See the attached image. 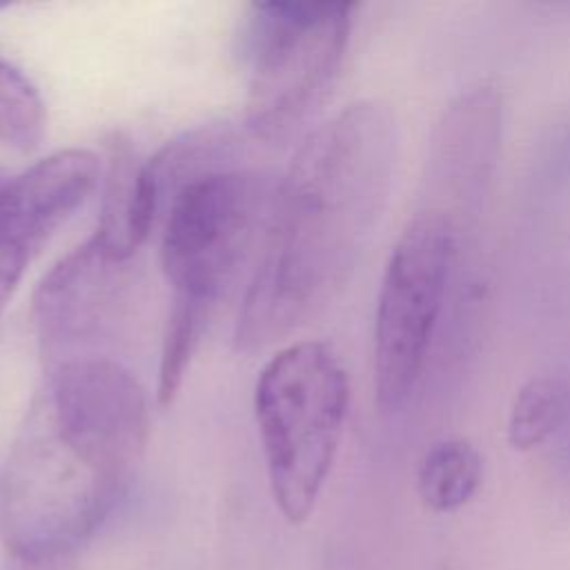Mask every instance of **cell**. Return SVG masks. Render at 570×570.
Masks as SVG:
<instances>
[{"mask_svg": "<svg viewBox=\"0 0 570 570\" xmlns=\"http://www.w3.org/2000/svg\"><path fill=\"white\" fill-rule=\"evenodd\" d=\"M396 154V118L381 100L352 102L307 134L272 194L234 334L240 352L285 338L345 287L383 218Z\"/></svg>", "mask_w": 570, "mask_h": 570, "instance_id": "cell-1", "label": "cell"}, {"mask_svg": "<svg viewBox=\"0 0 570 570\" xmlns=\"http://www.w3.org/2000/svg\"><path fill=\"white\" fill-rule=\"evenodd\" d=\"M147 396L100 356L49 367L0 476V537L13 559H65L116 508L142 459Z\"/></svg>", "mask_w": 570, "mask_h": 570, "instance_id": "cell-2", "label": "cell"}, {"mask_svg": "<svg viewBox=\"0 0 570 570\" xmlns=\"http://www.w3.org/2000/svg\"><path fill=\"white\" fill-rule=\"evenodd\" d=\"M274 189L236 163L183 180L165 200L160 267L171 287L158 361V403L178 394L212 314L265 229Z\"/></svg>", "mask_w": 570, "mask_h": 570, "instance_id": "cell-3", "label": "cell"}, {"mask_svg": "<svg viewBox=\"0 0 570 570\" xmlns=\"http://www.w3.org/2000/svg\"><path fill=\"white\" fill-rule=\"evenodd\" d=\"M347 410L350 379L327 343H292L261 370L254 414L269 488L289 523L312 514L334 465Z\"/></svg>", "mask_w": 570, "mask_h": 570, "instance_id": "cell-4", "label": "cell"}, {"mask_svg": "<svg viewBox=\"0 0 570 570\" xmlns=\"http://www.w3.org/2000/svg\"><path fill=\"white\" fill-rule=\"evenodd\" d=\"M352 2H254L240 27L245 129L287 138L325 100L345 60Z\"/></svg>", "mask_w": 570, "mask_h": 570, "instance_id": "cell-5", "label": "cell"}, {"mask_svg": "<svg viewBox=\"0 0 570 570\" xmlns=\"http://www.w3.org/2000/svg\"><path fill=\"white\" fill-rule=\"evenodd\" d=\"M463 227L441 209L419 205L401 229L374 312V396L394 412L416 390L456 269Z\"/></svg>", "mask_w": 570, "mask_h": 570, "instance_id": "cell-6", "label": "cell"}, {"mask_svg": "<svg viewBox=\"0 0 570 570\" xmlns=\"http://www.w3.org/2000/svg\"><path fill=\"white\" fill-rule=\"evenodd\" d=\"M129 274L131 261L94 236L49 269L33 296V323L49 367L85 358L82 350L102 338L125 305Z\"/></svg>", "mask_w": 570, "mask_h": 570, "instance_id": "cell-7", "label": "cell"}, {"mask_svg": "<svg viewBox=\"0 0 570 570\" xmlns=\"http://www.w3.org/2000/svg\"><path fill=\"white\" fill-rule=\"evenodd\" d=\"M501 134L503 96L494 85L483 82L456 96L430 138L421 205L472 229L497 169Z\"/></svg>", "mask_w": 570, "mask_h": 570, "instance_id": "cell-8", "label": "cell"}, {"mask_svg": "<svg viewBox=\"0 0 570 570\" xmlns=\"http://www.w3.org/2000/svg\"><path fill=\"white\" fill-rule=\"evenodd\" d=\"M89 149H60L0 183V309L24 269L98 185Z\"/></svg>", "mask_w": 570, "mask_h": 570, "instance_id": "cell-9", "label": "cell"}, {"mask_svg": "<svg viewBox=\"0 0 570 570\" xmlns=\"http://www.w3.org/2000/svg\"><path fill=\"white\" fill-rule=\"evenodd\" d=\"M160 209L163 200L147 160L136 158L127 142L114 140L102 178L100 216L91 236L111 254L131 261L147 240Z\"/></svg>", "mask_w": 570, "mask_h": 570, "instance_id": "cell-10", "label": "cell"}, {"mask_svg": "<svg viewBox=\"0 0 570 570\" xmlns=\"http://www.w3.org/2000/svg\"><path fill=\"white\" fill-rule=\"evenodd\" d=\"M483 483V456L461 436L432 443L419 461L416 492L432 512H454L463 508Z\"/></svg>", "mask_w": 570, "mask_h": 570, "instance_id": "cell-11", "label": "cell"}, {"mask_svg": "<svg viewBox=\"0 0 570 570\" xmlns=\"http://www.w3.org/2000/svg\"><path fill=\"white\" fill-rule=\"evenodd\" d=\"M570 416V387L561 376L525 381L512 399L505 436L512 450L530 452L552 439Z\"/></svg>", "mask_w": 570, "mask_h": 570, "instance_id": "cell-12", "label": "cell"}, {"mask_svg": "<svg viewBox=\"0 0 570 570\" xmlns=\"http://www.w3.org/2000/svg\"><path fill=\"white\" fill-rule=\"evenodd\" d=\"M47 129L45 102L38 87L0 56V142L20 154L40 147Z\"/></svg>", "mask_w": 570, "mask_h": 570, "instance_id": "cell-13", "label": "cell"}, {"mask_svg": "<svg viewBox=\"0 0 570 570\" xmlns=\"http://www.w3.org/2000/svg\"><path fill=\"white\" fill-rule=\"evenodd\" d=\"M541 160L543 178L552 189L570 180V111L554 125Z\"/></svg>", "mask_w": 570, "mask_h": 570, "instance_id": "cell-14", "label": "cell"}, {"mask_svg": "<svg viewBox=\"0 0 570 570\" xmlns=\"http://www.w3.org/2000/svg\"><path fill=\"white\" fill-rule=\"evenodd\" d=\"M71 557L65 559H45V561H29V559H13L9 561L7 570H71Z\"/></svg>", "mask_w": 570, "mask_h": 570, "instance_id": "cell-15", "label": "cell"}, {"mask_svg": "<svg viewBox=\"0 0 570 570\" xmlns=\"http://www.w3.org/2000/svg\"><path fill=\"white\" fill-rule=\"evenodd\" d=\"M2 180H4V174H2V169H0V183H2Z\"/></svg>", "mask_w": 570, "mask_h": 570, "instance_id": "cell-16", "label": "cell"}]
</instances>
